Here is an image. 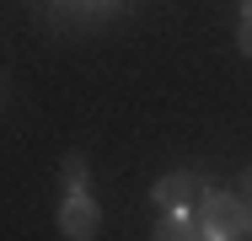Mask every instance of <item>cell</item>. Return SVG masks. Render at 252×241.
<instances>
[{"instance_id": "6da1fadb", "label": "cell", "mask_w": 252, "mask_h": 241, "mask_svg": "<svg viewBox=\"0 0 252 241\" xmlns=\"http://www.w3.org/2000/svg\"><path fill=\"white\" fill-rule=\"evenodd\" d=\"M199 220H204V241H236V236H247L252 209L236 198V188H231V193H225V188H209L199 198Z\"/></svg>"}, {"instance_id": "52a82bcc", "label": "cell", "mask_w": 252, "mask_h": 241, "mask_svg": "<svg viewBox=\"0 0 252 241\" xmlns=\"http://www.w3.org/2000/svg\"><path fill=\"white\" fill-rule=\"evenodd\" d=\"M236 198L252 209V166H242V177H236Z\"/></svg>"}, {"instance_id": "7a4b0ae2", "label": "cell", "mask_w": 252, "mask_h": 241, "mask_svg": "<svg viewBox=\"0 0 252 241\" xmlns=\"http://www.w3.org/2000/svg\"><path fill=\"white\" fill-rule=\"evenodd\" d=\"M102 231V204L92 193H64L59 204V236L64 241H97Z\"/></svg>"}, {"instance_id": "5b68a950", "label": "cell", "mask_w": 252, "mask_h": 241, "mask_svg": "<svg viewBox=\"0 0 252 241\" xmlns=\"http://www.w3.org/2000/svg\"><path fill=\"white\" fill-rule=\"evenodd\" d=\"M59 177H64V193H86L92 188V161H86L81 150H70L64 166H59Z\"/></svg>"}, {"instance_id": "8992f818", "label": "cell", "mask_w": 252, "mask_h": 241, "mask_svg": "<svg viewBox=\"0 0 252 241\" xmlns=\"http://www.w3.org/2000/svg\"><path fill=\"white\" fill-rule=\"evenodd\" d=\"M236 48L252 59V11H242V27H236Z\"/></svg>"}, {"instance_id": "ba28073f", "label": "cell", "mask_w": 252, "mask_h": 241, "mask_svg": "<svg viewBox=\"0 0 252 241\" xmlns=\"http://www.w3.org/2000/svg\"><path fill=\"white\" fill-rule=\"evenodd\" d=\"M242 11H252V0H242Z\"/></svg>"}, {"instance_id": "277c9868", "label": "cell", "mask_w": 252, "mask_h": 241, "mask_svg": "<svg viewBox=\"0 0 252 241\" xmlns=\"http://www.w3.org/2000/svg\"><path fill=\"white\" fill-rule=\"evenodd\" d=\"M151 241H204V220H199V214H188V209L161 214V225H156Z\"/></svg>"}, {"instance_id": "9c48e42d", "label": "cell", "mask_w": 252, "mask_h": 241, "mask_svg": "<svg viewBox=\"0 0 252 241\" xmlns=\"http://www.w3.org/2000/svg\"><path fill=\"white\" fill-rule=\"evenodd\" d=\"M247 236H252V220H247Z\"/></svg>"}, {"instance_id": "3957f363", "label": "cell", "mask_w": 252, "mask_h": 241, "mask_svg": "<svg viewBox=\"0 0 252 241\" xmlns=\"http://www.w3.org/2000/svg\"><path fill=\"white\" fill-rule=\"evenodd\" d=\"M204 193H209V182H204L199 172H166V177L151 182V204H161V214H177V209H188Z\"/></svg>"}]
</instances>
